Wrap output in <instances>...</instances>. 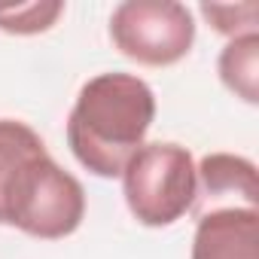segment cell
<instances>
[{
	"instance_id": "ba28073f",
	"label": "cell",
	"mask_w": 259,
	"mask_h": 259,
	"mask_svg": "<svg viewBox=\"0 0 259 259\" xmlns=\"http://www.w3.org/2000/svg\"><path fill=\"white\" fill-rule=\"evenodd\" d=\"M64 13V4H25V7H0V31L7 34H43L49 31L58 16Z\"/></svg>"
},
{
	"instance_id": "277c9868",
	"label": "cell",
	"mask_w": 259,
	"mask_h": 259,
	"mask_svg": "<svg viewBox=\"0 0 259 259\" xmlns=\"http://www.w3.org/2000/svg\"><path fill=\"white\" fill-rule=\"evenodd\" d=\"M110 40L144 67H171L189 55L195 19L177 0H125L110 16Z\"/></svg>"
},
{
	"instance_id": "6da1fadb",
	"label": "cell",
	"mask_w": 259,
	"mask_h": 259,
	"mask_svg": "<svg viewBox=\"0 0 259 259\" xmlns=\"http://www.w3.org/2000/svg\"><path fill=\"white\" fill-rule=\"evenodd\" d=\"M82 217V183L49 156L28 122L0 119V226L58 241L73 235Z\"/></svg>"
},
{
	"instance_id": "3957f363",
	"label": "cell",
	"mask_w": 259,
	"mask_h": 259,
	"mask_svg": "<svg viewBox=\"0 0 259 259\" xmlns=\"http://www.w3.org/2000/svg\"><path fill=\"white\" fill-rule=\"evenodd\" d=\"M122 195L141 226L165 229L195 207L198 174L186 147L171 141L144 144L122 168Z\"/></svg>"
},
{
	"instance_id": "9c48e42d",
	"label": "cell",
	"mask_w": 259,
	"mask_h": 259,
	"mask_svg": "<svg viewBox=\"0 0 259 259\" xmlns=\"http://www.w3.org/2000/svg\"><path fill=\"white\" fill-rule=\"evenodd\" d=\"M198 10L210 22V28L229 40L250 34L259 25V4H201Z\"/></svg>"
},
{
	"instance_id": "5b68a950",
	"label": "cell",
	"mask_w": 259,
	"mask_h": 259,
	"mask_svg": "<svg viewBox=\"0 0 259 259\" xmlns=\"http://www.w3.org/2000/svg\"><path fill=\"white\" fill-rule=\"evenodd\" d=\"M192 259H259V207H210L198 213Z\"/></svg>"
},
{
	"instance_id": "8992f818",
	"label": "cell",
	"mask_w": 259,
	"mask_h": 259,
	"mask_svg": "<svg viewBox=\"0 0 259 259\" xmlns=\"http://www.w3.org/2000/svg\"><path fill=\"white\" fill-rule=\"evenodd\" d=\"M198 174V195L195 204L210 207H259V186H256V165L235 153H210L195 165ZM207 207V210H210Z\"/></svg>"
},
{
	"instance_id": "7a4b0ae2",
	"label": "cell",
	"mask_w": 259,
	"mask_h": 259,
	"mask_svg": "<svg viewBox=\"0 0 259 259\" xmlns=\"http://www.w3.org/2000/svg\"><path fill=\"white\" fill-rule=\"evenodd\" d=\"M156 119V95L135 73L92 76L67 116V147L95 177H119Z\"/></svg>"
},
{
	"instance_id": "52a82bcc",
	"label": "cell",
	"mask_w": 259,
	"mask_h": 259,
	"mask_svg": "<svg viewBox=\"0 0 259 259\" xmlns=\"http://www.w3.org/2000/svg\"><path fill=\"white\" fill-rule=\"evenodd\" d=\"M217 73L235 98H241L244 104H256L259 101V31L232 37L217 58Z\"/></svg>"
}]
</instances>
